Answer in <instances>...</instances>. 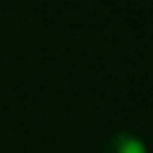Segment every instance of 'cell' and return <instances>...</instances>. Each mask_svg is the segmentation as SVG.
I'll list each match as a JSON object with an SVG mask.
<instances>
[{"label":"cell","instance_id":"cell-1","mask_svg":"<svg viewBox=\"0 0 153 153\" xmlns=\"http://www.w3.org/2000/svg\"><path fill=\"white\" fill-rule=\"evenodd\" d=\"M102 153H146V144L138 135L129 133V131H120L104 144Z\"/></svg>","mask_w":153,"mask_h":153}]
</instances>
